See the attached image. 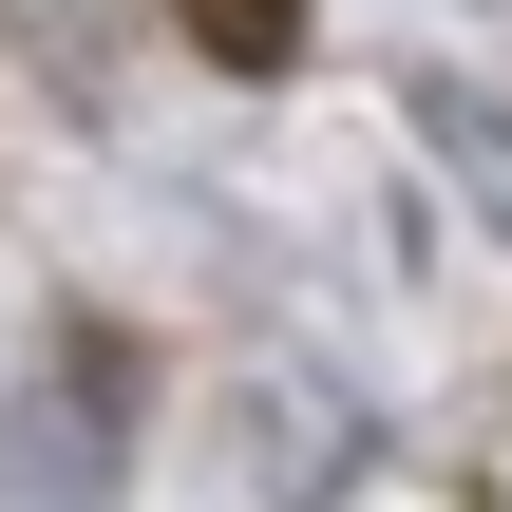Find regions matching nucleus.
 I'll return each instance as SVG.
<instances>
[{"label": "nucleus", "instance_id": "f03ea898", "mask_svg": "<svg viewBox=\"0 0 512 512\" xmlns=\"http://www.w3.org/2000/svg\"><path fill=\"white\" fill-rule=\"evenodd\" d=\"M171 19H190V38H209L228 76H266V57H304V0H171Z\"/></svg>", "mask_w": 512, "mask_h": 512}, {"label": "nucleus", "instance_id": "f257e3e1", "mask_svg": "<svg viewBox=\"0 0 512 512\" xmlns=\"http://www.w3.org/2000/svg\"><path fill=\"white\" fill-rule=\"evenodd\" d=\"M418 133H437V171H456V190H475V209L512 228V114H494V95H437Z\"/></svg>", "mask_w": 512, "mask_h": 512}]
</instances>
